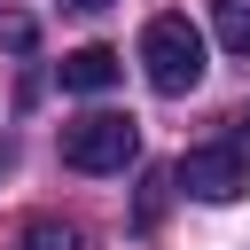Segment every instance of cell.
<instances>
[{"mask_svg":"<svg viewBox=\"0 0 250 250\" xmlns=\"http://www.w3.org/2000/svg\"><path fill=\"white\" fill-rule=\"evenodd\" d=\"M141 156V125L125 109H94L78 125H62V164L70 172H125Z\"/></svg>","mask_w":250,"mask_h":250,"instance_id":"7a4b0ae2","label":"cell"},{"mask_svg":"<svg viewBox=\"0 0 250 250\" xmlns=\"http://www.w3.org/2000/svg\"><path fill=\"white\" fill-rule=\"evenodd\" d=\"M195 203H234V195H250V148H188L180 156V172H172Z\"/></svg>","mask_w":250,"mask_h":250,"instance_id":"3957f363","label":"cell"},{"mask_svg":"<svg viewBox=\"0 0 250 250\" xmlns=\"http://www.w3.org/2000/svg\"><path fill=\"white\" fill-rule=\"evenodd\" d=\"M55 78H62L70 94H109V86L125 78V55H117V47H70V55L55 62Z\"/></svg>","mask_w":250,"mask_h":250,"instance_id":"277c9868","label":"cell"},{"mask_svg":"<svg viewBox=\"0 0 250 250\" xmlns=\"http://www.w3.org/2000/svg\"><path fill=\"white\" fill-rule=\"evenodd\" d=\"M164 188H172V180H164V172H148V188H141V227L164 211Z\"/></svg>","mask_w":250,"mask_h":250,"instance_id":"ba28073f","label":"cell"},{"mask_svg":"<svg viewBox=\"0 0 250 250\" xmlns=\"http://www.w3.org/2000/svg\"><path fill=\"white\" fill-rule=\"evenodd\" d=\"M8 164H16V148H8V141H0V172H8Z\"/></svg>","mask_w":250,"mask_h":250,"instance_id":"30bf717a","label":"cell"},{"mask_svg":"<svg viewBox=\"0 0 250 250\" xmlns=\"http://www.w3.org/2000/svg\"><path fill=\"white\" fill-rule=\"evenodd\" d=\"M211 31L234 62H250V0H211Z\"/></svg>","mask_w":250,"mask_h":250,"instance_id":"5b68a950","label":"cell"},{"mask_svg":"<svg viewBox=\"0 0 250 250\" xmlns=\"http://www.w3.org/2000/svg\"><path fill=\"white\" fill-rule=\"evenodd\" d=\"M62 8H78V16H102V8H109V0H62Z\"/></svg>","mask_w":250,"mask_h":250,"instance_id":"9c48e42d","label":"cell"},{"mask_svg":"<svg viewBox=\"0 0 250 250\" xmlns=\"http://www.w3.org/2000/svg\"><path fill=\"white\" fill-rule=\"evenodd\" d=\"M242 125H250V109H242Z\"/></svg>","mask_w":250,"mask_h":250,"instance_id":"8fae6325","label":"cell"},{"mask_svg":"<svg viewBox=\"0 0 250 250\" xmlns=\"http://www.w3.org/2000/svg\"><path fill=\"white\" fill-rule=\"evenodd\" d=\"M141 70L156 94H195L203 86V31L188 16H148L141 31Z\"/></svg>","mask_w":250,"mask_h":250,"instance_id":"6da1fadb","label":"cell"},{"mask_svg":"<svg viewBox=\"0 0 250 250\" xmlns=\"http://www.w3.org/2000/svg\"><path fill=\"white\" fill-rule=\"evenodd\" d=\"M16 250H78V227H70V219H31Z\"/></svg>","mask_w":250,"mask_h":250,"instance_id":"8992f818","label":"cell"},{"mask_svg":"<svg viewBox=\"0 0 250 250\" xmlns=\"http://www.w3.org/2000/svg\"><path fill=\"white\" fill-rule=\"evenodd\" d=\"M0 47H8V55H31V47H39V23L8 8V16H0Z\"/></svg>","mask_w":250,"mask_h":250,"instance_id":"52a82bcc","label":"cell"}]
</instances>
